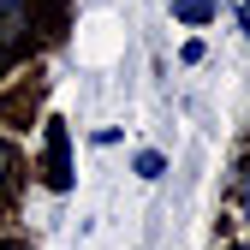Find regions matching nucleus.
Returning a JSON list of instances; mask_svg holds the SVG:
<instances>
[{
    "label": "nucleus",
    "instance_id": "f257e3e1",
    "mask_svg": "<svg viewBox=\"0 0 250 250\" xmlns=\"http://www.w3.org/2000/svg\"><path fill=\"white\" fill-rule=\"evenodd\" d=\"M48 185H54V191L72 185V167H66V125H48Z\"/></svg>",
    "mask_w": 250,
    "mask_h": 250
},
{
    "label": "nucleus",
    "instance_id": "f03ea898",
    "mask_svg": "<svg viewBox=\"0 0 250 250\" xmlns=\"http://www.w3.org/2000/svg\"><path fill=\"white\" fill-rule=\"evenodd\" d=\"M173 18H185V24H208V18H214V0H173Z\"/></svg>",
    "mask_w": 250,
    "mask_h": 250
},
{
    "label": "nucleus",
    "instance_id": "7ed1b4c3",
    "mask_svg": "<svg viewBox=\"0 0 250 250\" xmlns=\"http://www.w3.org/2000/svg\"><path fill=\"white\" fill-rule=\"evenodd\" d=\"M137 179H161V155H155V149L137 155Z\"/></svg>",
    "mask_w": 250,
    "mask_h": 250
},
{
    "label": "nucleus",
    "instance_id": "20e7f679",
    "mask_svg": "<svg viewBox=\"0 0 250 250\" xmlns=\"http://www.w3.org/2000/svg\"><path fill=\"white\" fill-rule=\"evenodd\" d=\"M6 179H12V149H0V197H6Z\"/></svg>",
    "mask_w": 250,
    "mask_h": 250
},
{
    "label": "nucleus",
    "instance_id": "39448f33",
    "mask_svg": "<svg viewBox=\"0 0 250 250\" xmlns=\"http://www.w3.org/2000/svg\"><path fill=\"white\" fill-rule=\"evenodd\" d=\"M238 203H244V214H250V167H244V179H238Z\"/></svg>",
    "mask_w": 250,
    "mask_h": 250
},
{
    "label": "nucleus",
    "instance_id": "423d86ee",
    "mask_svg": "<svg viewBox=\"0 0 250 250\" xmlns=\"http://www.w3.org/2000/svg\"><path fill=\"white\" fill-rule=\"evenodd\" d=\"M238 24H244V36H250V0H244V6H238Z\"/></svg>",
    "mask_w": 250,
    "mask_h": 250
}]
</instances>
